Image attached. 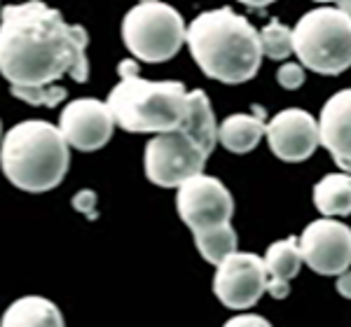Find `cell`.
<instances>
[{
    "label": "cell",
    "mask_w": 351,
    "mask_h": 327,
    "mask_svg": "<svg viewBox=\"0 0 351 327\" xmlns=\"http://www.w3.org/2000/svg\"><path fill=\"white\" fill-rule=\"evenodd\" d=\"M89 33L66 24L59 10L40 0L0 10V75L10 87L47 89L64 75L89 80Z\"/></svg>",
    "instance_id": "cell-1"
},
{
    "label": "cell",
    "mask_w": 351,
    "mask_h": 327,
    "mask_svg": "<svg viewBox=\"0 0 351 327\" xmlns=\"http://www.w3.org/2000/svg\"><path fill=\"white\" fill-rule=\"evenodd\" d=\"M185 40L204 75L223 84L253 80L263 64L258 31L232 8L197 14L185 28Z\"/></svg>",
    "instance_id": "cell-2"
},
{
    "label": "cell",
    "mask_w": 351,
    "mask_h": 327,
    "mask_svg": "<svg viewBox=\"0 0 351 327\" xmlns=\"http://www.w3.org/2000/svg\"><path fill=\"white\" fill-rule=\"evenodd\" d=\"M218 143V124L211 101L202 89L188 94V115L173 131L157 133L145 145V178L157 187H180L199 176Z\"/></svg>",
    "instance_id": "cell-3"
},
{
    "label": "cell",
    "mask_w": 351,
    "mask_h": 327,
    "mask_svg": "<svg viewBox=\"0 0 351 327\" xmlns=\"http://www.w3.org/2000/svg\"><path fill=\"white\" fill-rule=\"evenodd\" d=\"M117 73L120 82L106 101L117 127L129 133H167L180 127L188 115L190 94L183 82L143 80L132 59L120 61Z\"/></svg>",
    "instance_id": "cell-4"
},
{
    "label": "cell",
    "mask_w": 351,
    "mask_h": 327,
    "mask_svg": "<svg viewBox=\"0 0 351 327\" xmlns=\"http://www.w3.org/2000/svg\"><path fill=\"white\" fill-rule=\"evenodd\" d=\"M68 164V145L52 122H19L0 143V171L14 187L31 194H43L64 183Z\"/></svg>",
    "instance_id": "cell-5"
},
{
    "label": "cell",
    "mask_w": 351,
    "mask_h": 327,
    "mask_svg": "<svg viewBox=\"0 0 351 327\" xmlns=\"http://www.w3.org/2000/svg\"><path fill=\"white\" fill-rule=\"evenodd\" d=\"M293 54L319 75H339L351 64L349 10L316 8L300 16L293 28Z\"/></svg>",
    "instance_id": "cell-6"
},
{
    "label": "cell",
    "mask_w": 351,
    "mask_h": 327,
    "mask_svg": "<svg viewBox=\"0 0 351 327\" xmlns=\"http://www.w3.org/2000/svg\"><path fill=\"white\" fill-rule=\"evenodd\" d=\"M122 40L136 59L164 64L185 42V21L176 8L160 0H141L122 19Z\"/></svg>",
    "instance_id": "cell-7"
},
{
    "label": "cell",
    "mask_w": 351,
    "mask_h": 327,
    "mask_svg": "<svg viewBox=\"0 0 351 327\" xmlns=\"http://www.w3.org/2000/svg\"><path fill=\"white\" fill-rule=\"evenodd\" d=\"M176 208L195 236L230 224L234 215V199L218 178L199 173L178 187Z\"/></svg>",
    "instance_id": "cell-8"
},
{
    "label": "cell",
    "mask_w": 351,
    "mask_h": 327,
    "mask_svg": "<svg viewBox=\"0 0 351 327\" xmlns=\"http://www.w3.org/2000/svg\"><path fill=\"white\" fill-rule=\"evenodd\" d=\"M213 292L218 302L232 311L256 306L267 292V269L256 252H232L218 264L213 276Z\"/></svg>",
    "instance_id": "cell-9"
},
{
    "label": "cell",
    "mask_w": 351,
    "mask_h": 327,
    "mask_svg": "<svg viewBox=\"0 0 351 327\" xmlns=\"http://www.w3.org/2000/svg\"><path fill=\"white\" fill-rule=\"evenodd\" d=\"M300 255L311 272L344 276L351 262V232L344 222L330 218L314 220L298 239Z\"/></svg>",
    "instance_id": "cell-10"
},
{
    "label": "cell",
    "mask_w": 351,
    "mask_h": 327,
    "mask_svg": "<svg viewBox=\"0 0 351 327\" xmlns=\"http://www.w3.org/2000/svg\"><path fill=\"white\" fill-rule=\"evenodd\" d=\"M59 131L68 148L94 152L108 145L112 131H115V120L104 101L75 99L61 110Z\"/></svg>",
    "instance_id": "cell-11"
},
{
    "label": "cell",
    "mask_w": 351,
    "mask_h": 327,
    "mask_svg": "<svg viewBox=\"0 0 351 327\" xmlns=\"http://www.w3.org/2000/svg\"><path fill=\"white\" fill-rule=\"evenodd\" d=\"M265 136L269 150L288 164L307 161L319 148V127L314 115L300 108H286L271 117Z\"/></svg>",
    "instance_id": "cell-12"
},
{
    "label": "cell",
    "mask_w": 351,
    "mask_h": 327,
    "mask_svg": "<svg viewBox=\"0 0 351 327\" xmlns=\"http://www.w3.org/2000/svg\"><path fill=\"white\" fill-rule=\"evenodd\" d=\"M349 110H351V92L342 89V92L332 94L328 103L321 110V117L316 122L319 127V145L332 155V161L342 168L344 173L351 166L349 155Z\"/></svg>",
    "instance_id": "cell-13"
},
{
    "label": "cell",
    "mask_w": 351,
    "mask_h": 327,
    "mask_svg": "<svg viewBox=\"0 0 351 327\" xmlns=\"http://www.w3.org/2000/svg\"><path fill=\"white\" fill-rule=\"evenodd\" d=\"M265 269H267V292L274 300H284L291 292V280L302 269V255L298 248V236L274 241L265 252Z\"/></svg>",
    "instance_id": "cell-14"
},
{
    "label": "cell",
    "mask_w": 351,
    "mask_h": 327,
    "mask_svg": "<svg viewBox=\"0 0 351 327\" xmlns=\"http://www.w3.org/2000/svg\"><path fill=\"white\" fill-rule=\"evenodd\" d=\"M265 129H267V112L263 105H253L251 115L237 112V115L225 117V122L218 127V143L228 152L246 155L258 148L265 136Z\"/></svg>",
    "instance_id": "cell-15"
},
{
    "label": "cell",
    "mask_w": 351,
    "mask_h": 327,
    "mask_svg": "<svg viewBox=\"0 0 351 327\" xmlns=\"http://www.w3.org/2000/svg\"><path fill=\"white\" fill-rule=\"evenodd\" d=\"M0 327H66V323L54 302L38 295H28L19 297L5 309Z\"/></svg>",
    "instance_id": "cell-16"
},
{
    "label": "cell",
    "mask_w": 351,
    "mask_h": 327,
    "mask_svg": "<svg viewBox=\"0 0 351 327\" xmlns=\"http://www.w3.org/2000/svg\"><path fill=\"white\" fill-rule=\"evenodd\" d=\"M314 206L321 215L335 218L351 213V180L349 173H328L314 185Z\"/></svg>",
    "instance_id": "cell-17"
},
{
    "label": "cell",
    "mask_w": 351,
    "mask_h": 327,
    "mask_svg": "<svg viewBox=\"0 0 351 327\" xmlns=\"http://www.w3.org/2000/svg\"><path fill=\"white\" fill-rule=\"evenodd\" d=\"M237 232L232 224H225V227L211 229V232H204V234H195V246L199 250V255L206 259L208 264H218L223 262L225 257L237 252Z\"/></svg>",
    "instance_id": "cell-18"
},
{
    "label": "cell",
    "mask_w": 351,
    "mask_h": 327,
    "mask_svg": "<svg viewBox=\"0 0 351 327\" xmlns=\"http://www.w3.org/2000/svg\"><path fill=\"white\" fill-rule=\"evenodd\" d=\"M258 36L263 56H267V59L281 61L293 54V28H288L281 19H271Z\"/></svg>",
    "instance_id": "cell-19"
},
{
    "label": "cell",
    "mask_w": 351,
    "mask_h": 327,
    "mask_svg": "<svg viewBox=\"0 0 351 327\" xmlns=\"http://www.w3.org/2000/svg\"><path fill=\"white\" fill-rule=\"evenodd\" d=\"M14 99L24 101L28 105H45V108H56L59 103H64L68 92L64 87H47V89H19L10 87Z\"/></svg>",
    "instance_id": "cell-20"
},
{
    "label": "cell",
    "mask_w": 351,
    "mask_h": 327,
    "mask_svg": "<svg viewBox=\"0 0 351 327\" xmlns=\"http://www.w3.org/2000/svg\"><path fill=\"white\" fill-rule=\"evenodd\" d=\"M276 80L284 89H300L304 84V70L300 64H284L276 70Z\"/></svg>",
    "instance_id": "cell-21"
},
{
    "label": "cell",
    "mask_w": 351,
    "mask_h": 327,
    "mask_svg": "<svg viewBox=\"0 0 351 327\" xmlns=\"http://www.w3.org/2000/svg\"><path fill=\"white\" fill-rule=\"evenodd\" d=\"M223 327H271V323H269L267 318H263V315L241 313V315H234V318H230Z\"/></svg>",
    "instance_id": "cell-22"
},
{
    "label": "cell",
    "mask_w": 351,
    "mask_h": 327,
    "mask_svg": "<svg viewBox=\"0 0 351 327\" xmlns=\"http://www.w3.org/2000/svg\"><path fill=\"white\" fill-rule=\"evenodd\" d=\"M94 201H96V194H94V192H92V189H82L80 194H77L75 199H73V206H75L77 211H82L89 220H96Z\"/></svg>",
    "instance_id": "cell-23"
},
{
    "label": "cell",
    "mask_w": 351,
    "mask_h": 327,
    "mask_svg": "<svg viewBox=\"0 0 351 327\" xmlns=\"http://www.w3.org/2000/svg\"><path fill=\"white\" fill-rule=\"evenodd\" d=\"M0 131H3V122H0Z\"/></svg>",
    "instance_id": "cell-24"
}]
</instances>
